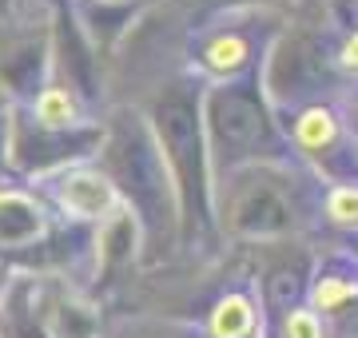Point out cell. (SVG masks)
I'll return each mask as SVG.
<instances>
[{
  "mask_svg": "<svg viewBox=\"0 0 358 338\" xmlns=\"http://www.w3.org/2000/svg\"><path fill=\"white\" fill-rule=\"evenodd\" d=\"M251 330V302L243 295H227L211 314V335L215 338H243Z\"/></svg>",
  "mask_w": 358,
  "mask_h": 338,
  "instance_id": "2",
  "label": "cell"
},
{
  "mask_svg": "<svg viewBox=\"0 0 358 338\" xmlns=\"http://www.w3.org/2000/svg\"><path fill=\"white\" fill-rule=\"evenodd\" d=\"M343 64L358 72V32H355L350 40H346V48H343Z\"/></svg>",
  "mask_w": 358,
  "mask_h": 338,
  "instance_id": "9",
  "label": "cell"
},
{
  "mask_svg": "<svg viewBox=\"0 0 358 338\" xmlns=\"http://www.w3.org/2000/svg\"><path fill=\"white\" fill-rule=\"evenodd\" d=\"M36 119L44 128H68V124H76V104H72V96L64 88H44L36 100Z\"/></svg>",
  "mask_w": 358,
  "mask_h": 338,
  "instance_id": "3",
  "label": "cell"
},
{
  "mask_svg": "<svg viewBox=\"0 0 358 338\" xmlns=\"http://www.w3.org/2000/svg\"><path fill=\"white\" fill-rule=\"evenodd\" d=\"M103 4H124V0H103Z\"/></svg>",
  "mask_w": 358,
  "mask_h": 338,
  "instance_id": "10",
  "label": "cell"
},
{
  "mask_svg": "<svg viewBox=\"0 0 358 338\" xmlns=\"http://www.w3.org/2000/svg\"><path fill=\"white\" fill-rule=\"evenodd\" d=\"M294 135H299L303 147L319 152V147H327V143L334 140V116L327 108H307V112L299 116V124H294Z\"/></svg>",
  "mask_w": 358,
  "mask_h": 338,
  "instance_id": "4",
  "label": "cell"
},
{
  "mask_svg": "<svg viewBox=\"0 0 358 338\" xmlns=\"http://www.w3.org/2000/svg\"><path fill=\"white\" fill-rule=\"evenodd\" d=\"M60 203H64L72 215H80V219H100L103 211L115 203V191H112V183L103 179V175L80 171V175H68L64 179Z\"/></svg>",
  "mask_w": 358,
  "mask_h": 338,
  "instance_id": "1",
  "label": "cell"
},
{
  "mask_svg": "<svg viewBox=\"0 0 358 338\" xmlns=\"http://www.w3.org/2000/svg\"><path fill=\"white\" fill-rule=\"evenodd\" d=\"M287 338H322V323L315 311H291L287 314Z\"/></svg>",
  "mask_w": 358,
  "mask_h": 338,
  "instance_id": "8",
  "label": "cell"
},
{
  "mask_svg": "<svg viewBox=\"0 0 358 338\" xmlns=\"http://www.w3.org/2000/svg\"><path fill=\"white\" fill-rule=\"evenodd\" d=\"M327 215L338 227H358V187H338L327 199Z\"/></svg>",
  "mask_w": 358,
  "mask_h": 338,
  "instance_id": "7",
  "label": "cell"
},
{
  "mask_svg": "<svg viewBox=\"0 0 358 338\" xmlns=\"http://www.w3.org/2000/svg\"><path fill=\"white\" fill-rule=\"evenodd\" d=\"M350 299H358V283H350V279H322L315 286V307L319 311H338Z\"/></svg>",
  "mask_w": 358,
  "mask_h": 338,
  "instance_id": "6",
  "label": "cell"
},
{
  "mask_svg": "<svg viewBox=\"0 0 358 338\" xmlns=\"http://www.w3.org/2000/svg\"><path fill=\"white\" fill-rule=\"evenodd\" d=\"M203 60L215 68V72H231V68H239L247 60V44L239 36H219L215 44H207Z\"/></svg>",
  "mask_w": 358,
  "mask_h": 338,
  "instance_id": "5",
  "label": "cell"
}]
</instances>
